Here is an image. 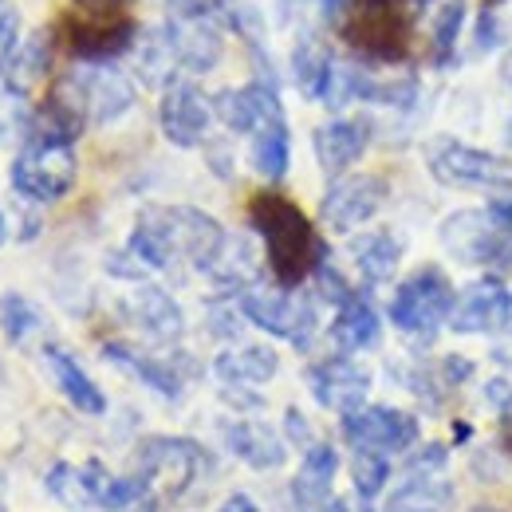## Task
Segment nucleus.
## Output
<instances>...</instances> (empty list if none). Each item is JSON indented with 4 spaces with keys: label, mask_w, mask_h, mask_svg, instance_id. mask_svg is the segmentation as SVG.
<instances>
[{
    "label": "nucleus",
    "mask_w": 512,
    "mask_h": 512,
    "mask_svg": "<svg viewBox=\"0 0 512 512\" xmlns=\"http://www.w3.org/2000/svg\"><path fill=\"white\" fill-rule=\"evenodd\" d=\"M280 371V355L264 343H245V347H229L213 359V375L225 386H260L276 379Z\"/></svg>",
    "instance_id": "26"
},
{
    "label": "nucleus",
    "mask_w": 512,
    "mask_h": 512,
    "mask_svg": "<svg viewBox=\"0 0 512 512\" xmlns=\"http://www.w3.org/2000/svg\"><path fill=\"white\" fill-rule=\"evenodd\" d=\"M453 485L446 477H406L390 497L383 512H449Z\"/></svg>",
    "instance_id": "28"
},
{
    "label": "nucleus",
    "mask_w": 512,
    "mask_h": 512,
    "mask_svg": "<svg viewBox=\"0 0 512 512\" xmlns=\"http://www.w3.org/2000/svg\"><path fill=\"white\" fill-rule=\"evenodd\" d=\"M284 434H288V442H292V446H300V449L316 446V438H312V422H308L296 406H288V410H284Z\"/></svg>",
    "instance_id": "42"
},
{
    "label": "nucleus",
    "mask_w": 512,
    "mask_h": 512,
    "mask_svg": "<svg viewBox=\"0 0 512 512\" xmlns=\"http://www.w3.org/2000/svg\"><path fill=\"white\" fill-rule=\"evenodd\" d=\"M44 363H48L52 379L60 386V394H64L79 414H107V394H103V390L95 386V379L75 363V355H67L64 347L48 343V347H44Z\"/></svg>",
    "instance_id": "25"
},
{
    "label": "nucleus",
    "mask_w": 512,
    "mask_h": 512,
    "mask_svg": "<svg viewBox=\"0 0 512 512\" xmlns=\"http://www.w3.org/2000/svg\"><path fill=\"white\" fill-rule=\"evenodd\" d=\"M457 288L438 264L414 268L406 280H398L390 296V323L410 339H434L438 327H449Z\"/></svg>",
    "instance_id": "5"
},
{
    "label": "nucleus",
    "mask_w": 512,
    "mask_h": 512,
    "mask_svg": "<svg viewBox=\"0 0 512 512\" xmlns=\"http://www.w3.org/2000/svg\"><path fill=\"white\" fill-rule=\"evenodd\" d=\"M308 386L323 410H335L343 418V414L367 406L371 371L363 363H355L351 355H331V359H320L308 367Z\"/></svg>",
    "instance_id": "15"
},
{
    "label": "nucleus",
    "mask_w": 512,
    "mask_h": 512,
    "mask_svg": "<svg viewBox=\"0 0 512 512\" xmlns=\"http://www.w3.org/2000/svg\"><path fill=\"white\" fill-rule=\"evenodd\" d=\"M237 308L245 312V320L276 335V339H288L292 347H312L316 339V327H320V316H316V300L296 292V288H284V284H249L237 292Z\"/></svg>",
    "instance_id": "6"
},
{
    "label": "nucleus",
    "mask_w": 512,
    "mask_h": 512,
    "mask_svg": "<svg viewBox=\"0 0 512 512\" xmlns=\"http://www.w3.org/2000/svg\"><path fill=\"white\" fill-rule=\"evenodd\" d=\"M138 512H158V509H138Z\"/></svg>",
    "instance_id": "52"
},
{
    "label": "nucleus",
    "mask_w": 512,
    "mask_h": 512,
    "mask_svg": "<svg viewBox=\"0 0 512 512\" xmlns=\"http://www.w3.org/2000/svg\"><path fill=\"white\" fill-rule=\"evenodd\" d=\"M221 512H260V509H256V501L249 493H233V497L221 505Z\"/></svg>",
    "instance_id": "44"
},
{
    "label": "nucleus",
    "mask_w": 512,
    "mask_h": 512,
    "mask_svg": "<svg viewBox=\"0 0 512 512\" xmlns=\"http://www.w3.org/2000/svg\"><path fill=\"white\" fill-rule=\"evenodd\" d=\"M473 379V363L465 355H446L442 359V383L457 386V383H469Z\"/></svg>",
    "instance_id": "43"
},
{
    "label": "nucleus",
    "mask_w": 512,
    "mask_h": 512,
    "mask_svg": "<svg viewBox=\"0 0 512 512\" xmlns=\"http://www.w3.org/2000/svg\"><path fill=\"white\" fill-rule=\"evenodd\" d=\"M512 323V292L501 276H481L465 284L453 300L449 331L457 335H497Z\"/></svg>",
    "instance_id": "13"
},
{
    "label": "nucleus",
    "mask_w": 512,
    "mask_h": 512,
    "mask_svg": "<svg viewBox=\"0 0 512 512\" xmlns=\"http://www.w3.org/2000/svg\"><path fill=\"white\" fill-rule=\"evenodd\" d=\"M501 75H505V83L512 87V52L505 56V64H501Z\"/></svg>",
    "instance_id": "46"
},
{
    "label": "nucleus",
    "mask_w": 512,
    "mask_h": 512,
    "mask_svg": "<svg viewBox=\"0 0 512 512\" xmlns=\"http://www.w3.org/2000/svg\"><path fill=\"white\" fill-rule=\"evenodd\" d=\"M312 280H316V296L327 300V304H335V308H339V304H347V300L355 296V288L343 280V272L331 264V256H327L320 268L312 272Z\"/></svg>",
    "instance_id": "37"
},
{
    "label": "nucleus",
    "mask_w": 512,
    "mask_h": 512,
    "mask_svg": "<svg viewBox=\"0 0 512 512\" xmlns=\"http://www.w3.org/2000/svg\"><path fill=\"white\" fill-rule=\"evenodd\" d=\"M390 457L386 453H371V449H355V457H351V481H355V497L363 501V505H375L379 501V493L386 489V481H390Z\"/></svg>",
    "instance_id": "33"
},
{
    "label": "nucleus",
    "mask_w": 512,
    "mask_h": 512,
    "mask_svg": "<svg viewBox=\"0 0 512 512\" xmlns=\"http://www.w3.org/2000/svg\"><path fill=\"white\" fill-rule=\"evenodd\" d=\"M225 241L229 233L221 229V221H213L193 205H146L130 229L127 249L146 268H158V272L174 268L178 260L205 272L225 249Z\"/></svg>",
    "instance_id": "1"
},
{
    "label": "nucleus",
    "mask_w": 512,
    "mask_h": 512,
    "mask_svg": "<svg viewBox=\"0 0 512 512\" xmlns=\"http://www.w3.org/2000/svg\"><path fill=\"white\" fill-rule=\"evenodd\" d=\"M351 260L363 276V284H386L398 264H402V241L390 233V229H375V233H363L351 241Z\"/></svg>",
    "instance_id": "27"
},
{
    "label": "nucleus",
    "mask_w": 512,
    "mask_h": 512,
    "mask_svg": "<svg viewBox=\"0 0 512 512\" xmlns=\"http://www.w3.org/2000/svg\"><path fill=\"white\" fill-rule=\"evenodd\" d=\"M312 146H316V162H320L323 174L339 178L343 170H351V166L367 154V146H371V127H367L363 119H331V123L316 127Z\"/></svg>",
    "instance_id": "17"
},
{
    "label": "nucleus",
    "mask_w": 512,
    "mask_h": 512,
    "mask_svg": "<svg viewBox=\"0 0 512 512\" xmlns=\"http://www.w3.org/2000/svg\"><path fill=\"white\" fill-rule=\"evenodd\" d=\"M79 87H83L87 119H95V123H115L134 107V83L115 67L79 71Z\"/></svg>",
    "instance_id": "20"
},
{
    "label": "nucleus",
    "mask_w": 512,
    "mask_h": 512,
    "mask_svg": "<svg viewBox=\"0 0 512 512\" xmlns=\"http://www.w3.org/2000/svg\"><path fill=\"white\" fill-rule=\"evenodd\" d=\"M205 469H209V453L193 438H146L134 457V473H142L150 493H162L170 501L193 489V481Z\"/></svg>",
    "instance_id": "9"
},
{
    "label": "nucleus",
    "mask_w": 512,
    "mask_h": 512,
    "mask_svg": "<svg viewBox=\"0 0 512 512\" xmlns=\"http://www.w3.org/2000/svg\"><path fill=\"white\" fill-rule=\"evenodd\" d=\"M0 505H4V477H0Z\"/></svg>",
    "instance_id": "49"
},
{
    "label": "nucleus",
    "mask_w": 512,
    "mask_h": 512,
    "mask_svg": "<svg viewBox=\"0 0 512 512\" xmlns=\"http://www.w3.org/2000/svg\"><path fill=\"white\" fill-rule=\"evenodd\" d=\"M343 438L355 449H371V453H410V449L422 442V426L410 410H398V406H359L351 414H343Z\"/></svg>",
    "instance_id": "10"
},
{
    "label": "nucleus",
    "mask_w": 512,
    "mask_h": 512,
    "mask_svg": "<svg viewBox=\"0 0 512 512\" xmlns=\"http://www.w3.org/2000/svg\"><path fill=\"white\" fill-rule=\"evenodd\" d=\"M20 48V8L16 0H0V71Z\"/></svg>",
    "instance_id": "39"
},
{
    "label": "nucleus",
    "mask_w": 512,
    "mask_h": 512,
    "mask_svg": "<svg viewBox=\"0 0 512 512\" xmlns=\"http://www.w3.org/2000/svg\"><path fill=\"white\" fill-rule=\"evenodd\" d=\"M249 162H253V170L264 182H280L288 174V166H292V134H288V123H272V127L256 130Z\"/></svg>",
    "instance_id": "29"
},
{
    "label": "nucleus",
    "mask_w": 512,
    "mask_h": 512,
    "mask_svg": "<svg viewBox=\"0 0 512 512\" xmlns=\"http://www.w3.org/2000/svg\"><path fill=\"white\" fill-rule=\"evenodd\" d=\"M331 67H335V60H331L327 44H320L316 36H308V40L296 44V52H292V75H296V87L308 99H323L327 79H331Z\"/></svg>",
    "instance_id": "31"
},
{
    "label": "nucleus",
    "mask_w": 512,
    "mask_h": 512,
    "mask_svg": "<svg viewBox=\"0 0 512 512\" xmlns=\"http://www.w3.org/2000/svg\"><path fill=\"white\" fill-rule=\"evenodd\" d=\"M249 221L256 237L264 241V260L276 284L300 288L327 260V245L320 241V233L312 229L304 209L284 193H256L249 201Z\"/></svg>",
    "instance_id": "2"
},
{
    "label": "nucleus",
    "mask_w": 512,
    "mask_h": 512,
    "mask_svg": "<svg viewBox=\"0 0 512 512\" xmlns=\"http://www.w3.org/2000/svg\"><path fill=\"white\" fill-rule=\"evenodd\" d=\"M213 115L233 130V134H249L284 123V107H280V91L268 79H253L245 87H225L213 95Z\"/></svg>",
    "instance_id": "14"
},
{
    "label": "nucleus",
    "mask_w": 512,
    "mask_h": 512,
    "mask_svg": "<svg viewBox=\"0 0 512 512\" xmlns=\"http://www.w3.org/2000/svg\"><path fill=\"white\" fill-rule=\"evenodd\" d=\"M438 241L457 264L469 268H512V225L493 209H457L438 229Z\"/></svg>",
    "instance_id": "8"
},
{
    "label": "nucleus",
    "mask_w": 512,
    "mask_h": 512,
    "mask_svg": "<svg viewBox=\"0 0 512 512\" xmlns=\"http://www.w3.org/2000/svg\"><path fill=\"white\" fill-rule=\"evenodd\" d=\"M426 170L434 174V182H442L449 190H473L489 193V197H509L512 193V158L457 142V138H434L426 146Z\"/></svg>",
    "instance_id": "3"
},
{
    "label": "nucleus",
    "mask_w": 512,
    "mask_h": 512,
    "mask_svg": "<svg viewBox=\"0 0 512 512\" xmlns=\"http://www.w3.org/2000/svg\"><path fill=\"white\" fill-rule=\"evenodd\" d=\"M339 36L375 64H398L410 56V4L406 0H351L339 20Z\"/></svg>",
    "instance_id": "4"
},
{
    "label": "nucleus",
    "mask_w": 512,
    "mask_h": 512,
    "mask_svg": "<svg viewBox=\"0 0 512 512\" xmlns=\"http://www.w3.org/2000/svg\"><path fill=\"white\" fill-rule=\"evenodd\" d=\"M79 178L75 142H60L48 134H28L20 154L12 158V190L36 205H52L71 193Z\"/></svg>",
    "instance_id": "7"
},
{
    "label": "nucleus",
    "mask_w": 512,
    "mask_h": 512,
    "mask_svg": "<svg viewBox=\"0 0 512 512\" xmlns=\"http://www.w3.org/2000/svg\"><path fill=\"white\" fill-rule=\"evenodd\" d=\"M60 32H64L67 48L87 64H107L138 44L134 16H75V12H67Z\"/></svg>",
    "instance_id": "12"
},
{
    "label": "nucleus",
    "mask_w": 512,
    "mask_h": 512,
    "mask_svg": "<svg viewBox=\"0 0 512 512\" xmlns=\"http://www.w3.org/2000/svg\"><path fill=\"white\" fill-rule=\"evenodd\" d=\"M103 359L115 363V367H123L127 375H134L138 383H146L154 394H162V398H178V394H182L186 375L178 371L174 359L146 355V351H138V347H130V343H119V339H115V343H103Z\"/></svg>",
    "instance_id": "21"
},
{
    "label": "nucleus",
    "mask_w": 512,
    "mask_h": 512,
    "mask_svg": "<svg viewBox=\"0 0 512 512\" xmlns=\"http://www.w3.org/2000/svg\"><path fill=\"white\" fill-rule=\"evenodd\" d=\"M4 237H8V221H4V213H0V245H4Z\"/></svg>",
    "instance_id": "47"
},
{
    "label": "nucleus",
    "mask_w": 512,
    "mask_h": 512,
    "mask_svg": "<svg viewBox=\"0 0 512 512\" xmlns=\"http://www.w3.org/2000/svg\"><path fill=\"white\" fill-rule=\"evenodd\" d=\"M320 512H351V505H347L343 497H331V501H327V505H323Z\"/></svg>",
    "instance_id": "45"
},
{
    "label": "nucleus",
    "mask_w": 512,
    "mask_h": 512,
    "mask_svg": "<svg viewBox=\"0 0 512 512\" xmlns=\"http://www.w3.org/2000/svg\"><path fill=\"white\" fill-rule=\"evenodd\" d=\"M44 485H48V493H52L60 505H67V509H83V505H91L83 469H75V465H67V461H56V465L48 469Z\"/></svg>",
    "instance_id": "34"
},
{
    "label": "nucleus",
    "mask_w": 512,
    "mask_h": 512,
    "mask_svg": "<svg viewBox=\"0 0 512 512\" xmlns=\"http://www.w3.org/2000/svg\"><path fill=\"white\" fill-rule=\"evenodd\" d=\"M209 123H213V99H205L186 79L166 87L162 107H158V127L174 146H182V150L201 146L209 134Z\"/></svg>",
    "instance_id": "16"
},
{
    "label": "nucleus",
    "mask_w": 512,
    "mask_h": 512,
    "mask_svg": "<svg viewBox=\"0 0 512 512\" xmlns=\"http://www.w3.org/2000/svg\"><path fill=\"white\" fill-rule=\"evenodd\" d=\"M150 493V485L142 481V473H123V477H107V485L99 489V509H107V512H123L130 509V505H138L142 497Z\"/></svg>",
    "instance_id": "35"
},
{
    "label": "nucleus",
    "mask_w": 512,
    "mask_h": 512,
    "mask_svg": "<svg viewBox=\"0 0 512 512\" xmlns=\"http://www.w3.org/2000/svg\"><path fill=\"white\" fill-rule=\"evenodd\" d=\"M0 331H4V339L8 343H28L36 331H44V316H40V308L28 300V296H20V292H4L0 296Z\"/></svg>",
    "instance_id": "32"
},
{
    "label": "nucleus",
    "mask_w": 512,
    "mask_h": 512,
    "mask_svg": "<svg viewBox=\"0 0 512 512\" xmlns=\"http://www.w3.org/2000/svg\"><path fill=\"white\" fill-rule=\"evenodd\" d=\"M449 449L442 442H418V446L406 453V465L402 473L406 477H442L446 473Z\"/></svg>",
    "instance_id": "36"
},
{
    "label": "nucleus",
    "mask_w": 512,
    "mask_h": 512,
    "mask_svg": "<svg viewBox=\"0 0 512 512\" xmlns=\"http://www.w3.org/2000/svg\"><path fill=\"white\" fill-rule=\"evenodd\" d=\"M52 52H56V32H48V28L32 32V36L16 48V56L8 60V67L0 71L8 95H28V91H36V87L48 79V71H52Z\"/></svg>",
    "instance_id": "24"
},
{
    "label": "nucleus",
    "mask_w": 512,
    "mask_h": 512,
    "mask_svg": "<svg viewBox=\"0 0 512 512\" xmlns=\"http://www.w3.org/2000/svg\"><path fill=\"white\" fill-rule=\"evenodd\" d=\"M469 512H501V509H489V505H481V509H469Z\"/></svg>",
    "instance_id": "48"
},
{
    "label": "nucleus",
    "mask_w": 512,
    "mask_h": 512,
    "mask_svg": "<svg viewBox=\"0 0 512 512\" xmlns=\"http://www.w3.org/2000/svg\"><path fill=\"white\" fill-rule=\"evenodd\" d=\"M75 16H130V0H71Z\"/></svg>",
    "instance_id": "41"
},
{
    "label": "nucleus",
    "mask_w": 512,
    "mask_h": 512,
    "mask_svg": "<svg viewBox=\"0 0 512 512\" xmlns=\"http://www.w3.org/2000/svg\"><path fill=\"white\" fill-rule=\"evenodd\" d=\"M406 4H414V8H422V4H426V0H406Z\"/></svg>",
    "instance_id": "50"
},
{
    "label": "nucleus",
    "mask_w": 512,
    "mask_h": 512,
    "mask_svg": "<svg viewBox=\"0 0 512 512\" xmlns=\"http://www.w3.org/2000/svg\"><path fill=\"white\" fill-rule=\"evenodd\" d=\"M327 335L339 347V355H359V351H371L383 339V320H379L375 304L355 292L347 304L335 308V320L327 327Z\"/></svg>",
    "instance_id": "22"
},
{
    "label": "nucleus",
    "mask_w": 512,
    "mask_h": 512,
    "mask_svg": "<svg viewBox=\"0 0 512 512\" xmlns=\"http://www.w3.org/2000/svg\"><path fill=\"white\" fill-rule=\"evenodd\" d=\"M473 44H477V52H481V56L505 44V24H501V12H497V0H485V8H481V16H477Z\"/></svg>",
    "instance_id": "38"
},
{
    "label": "nucleus",
    "mask_w": 512,
    "mask_h": 512,
    "mask_svg": "<svg viewBox=\"0 0 512 512\" xmlns=\"http://www.w3.org/2000/svg\"><path fill=\"white\" fill-rule=\"evenodd\" d=\"M221 438L233 457H241L249 469H280L288 461V442L264 426V422H253V418H233V422H221Z\"/></svg>",
    "instance_id": "19"
},
{
    "label": "nucleus",
    "mask_w": 512,
    "mask_h": 512,
    "mask_svg": "<svg viewBox=\"0 0 512 512\" xmlns=\"http://www.w3.org/2000/svg\"><path fill=\"white\" fill-rule=\"evenodd\" d=\"M465 16H469V4L465 0H446L430 16V56H434V67L457 64V44H461Z\"/></svg>",
    "instance_id": "30"
},
{
    "label": "nucleus",
    "mask_w": 512,
    "mask_h": 512,
    "mask_svg": "<svg viewBox=\"0 0 512 512\" xmlns=\"http://www.w3.org/2000/svg\"><path fill=\"white\" fill-rule=\"evenodd\" d=\"M390 197V182L383 174H351L335 178L320 201V217L331 233H355L367 225Z\"/></svg>",
    "instance_id": "11"
},
{
    "label": "nucleus",
    "mask_w": 512,
    "mask_h": 512,
    "mask_svg": "<svg viewBox=\"0 0 512 512\" xmlns=\"http://www.w3.org/2000/svg\"><path fill=\"white\" fill-rule=\"evenodd\" d=\"M0 390H4V367H0Z\"/></svg>",
    "instance_id": "51"
},
{
    "label": "nucleus",
    "mask_w": 512,
    "mask_h": 512,
    "mask_svg": "<svg viewBox=\"0 0 512 512\" xmlns=\"http://www.w3.org/2000/svg\"><path fill=\"white\" fill-rule=\"evenodd\" d=\"M127 308H130V320L138 323L150 339H158V343H178L182 331H186V316H182L178 300L166 288L142 284L127 300Z\"/></svg>",
    "instance_id": "23"
},
{
    "label": "nucleus",
    "mask_w": 512,
    "mask_h": 512,
    "mask_svg": "<svg viewBox=\"0 0 512 512\" xmlns=\"http://www.w3.org/2000/svg\"><path fill=\"white\" fill-rule=\"evenodd\" d=\"M241 323L245 320V312L237 308V304H213L209 308V331L217 335V339H237L241 335Z\"/></svg>",
    "instance_id": "40"
},
{
    "label": "nucleus",
    "mask_w": 512,
    "mask_h": 512,
    "mask_svg": "<svg viewBox=\"0 0 512 512\" xmlns=\"http://www.w3.org/2000/svg\"><path fill=\"white\" fill-rule=\"evenodd\" d=\"M335 473H339V449L331 442H316L304 449V461L292 477V505L296 512H320L335 493Z\"/></svg>",
    "instance_id": "18"
}]
</instances>
